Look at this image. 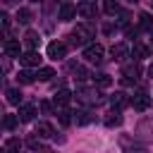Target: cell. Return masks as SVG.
Wrapping results in <instances>:
<instances>
[{"mask_svg":"<svg viewBox=\"0 0 153 153\" xmlns=\"http://www.w3.org/2000/svg\"><path fill=\"white\" fill-rule=\"evenodd\" d=\"M93 38H96V31H93V26L88 22L86 24H76L74 31H72V43L74 45H88Z\"/></svg>","mask_w":153,"mask_h":153,"instance_id":"obj_1","label":"cell"},{"mask_svg":"<svg viewBox=\"0 0 153 153\" xmlns=\"http://www.w3.org/2000/svg\"><path fill=\"white\" fill-rule=\"evenodd\" d=\"M103 55H105V50H103L100 43H88L84 48V60L91 62V65H100L103 62Z\"/></svg>","mask_w":153,"mask_h":153,"instance_id":"obj_2","label":"cell"},{"mask_svg":"<svg viewBox=\"0 0 153 153\" xmlns=\"http://www.w3.org/2000/svg\"><path fill=\"white\" fill-rule=\"evenodd\" d=\"M129 105H131L134 110L143 112V110H148V105H151V96H148L146 91H136V93L129 98Z\"/></svg>","mask_w":153,"mask_h":153,"instance_id":"obj_3","label":"cell"},{"mask_svg":"<svg viewBox=\"0 0 153 153\" xmlns=\"http://www.w3.org/2000/svg\"><path fill=\"white\" fill-rule=\"evenodd\" d=\"M76 14H81L84 19H96L98 7H96V2H93V0H81V2L76 5Z\"/></svg>","mask_w":153,"mask_h":153,"instance_id":"obj_4","label":"cell"},{"mask_svg":"<svg viewBox=\"0 0 153 153\" xmlns=\"http://www.w3.org/2000/svg\"><path fill=\"white\" fill-rule=\"evenodd\" d=\"M65 55H67V45H65L62 41L48 43V57H50V60H62Z\"/></svg>","mask_w":153,"mask_h":153,"instance_id":"obj_5","label":"cell"},{"mask_svg":"<svg viewBox=\"0 0 153 153\" xmlns=\"http://www.w3.org/2000/svg\"><path fill=\"white\" fill-rule=\"evenodd\" d=\"M74 17H76V5H72V2H62L60 10H57V19H60V22H72Z\"/></svg>","mask_w":153,"mask_h":153,"instance_id":"obj_6","label":"cell"},{"mask_svg":"<svg viewBox=\"0 0 153 153\" xmlns=\"http://www.w3.org/2000/svg\"><path fill=\"white\" fill-rule=\"evenodd\" d=\"M76 98L81 100V103H98L100 100V93L98 91H93V88H76Z\"/></svg>","mask_w":153,"mask_h":153,"instance_id":"obj_7","label":"cell"},{"mask_svg":"<svg viewBox=\"0 0 153 153\" xmlns=\"http://www.w3.org/2000/svg\"><path fill=\"white\" fill-rule=\"evenodd\" d=\"M19 62H22L24 67H38V65H41V55H38L36 50H26V53L19 55Z\"/></svg>","mask_w":153,"mask_h":153,"instance_id":"obj_8","label":"cell"},{"mask_svg":"<svg viewBox=\"0 0 153 153\" xmlns=\"http://www.w3.org/2000/svg\"><path fill=\"white\" fill-rule=\"evenodd\" d=\"M36 112H38V108L36 105H19V112H17V120L19 122H31L33 117H36Z\"/></svg>","mask_w":153,"mask_h":153,"instance_id":"obj_9","label":"cell"},{"mask_svg":"<svg viewBox=\"0 0 153 153\" xmlns=\"http://www.w3.org/2000/svg\"><path fill=\"white\" fill-rule=\"evenodd\" d=\"M110 55H112V60L122 62V60L129 55V45H127V43H112V48H110Z\"/></svg>","mask_w":153,"mask_h":153,"instance_id":"obj_10","label":"cell"},{"mask_svg":"<svg viewBox=\"0 0 153 153\" xmlns=\"http://www.w3.org/2000/svg\"><path fill=\"white\" fill-rule=\"evenodd\" d=\"M122 76H124V84L139 81V76H141V69H139V65H127V67L122 69Z\"/></svg>","mask_w":153,"mask_h":153,"instance_id":"obj_11","label":"cell"},{"mask_svg":"<svg viewBox=\"0 0 153 153\" xmlns=\"http://www.w3.org/2000/svg\"><path fill=\"white\" fill-rule=\"evenodd\" d=\"M5 53H7L10 57H19V55H22V43H19L17 38H7V41H5Z\"/></svg>","mask_w":153,"mask_h":153,"instance_id":"obj_12","label":"cell"},{"mask_svg":"<svg viewBox=\"0 0 153 153\" xmlns=\"http://www.w3.org/2000/svg\"><path fill=\"white\" fill-rule=\"evenodd\" d=\"M72 100V93L67 91V88H60L57 93H55V98H53V103H55V108L60 110V108H67V103Z\"/></svg>","mask_w":153,"mask_h":153,"instance_id":"obj_13","label":"cell"},{"mask_svg":"<svg viewBox=\"0 0 153 153\" xmlns=\"http://www.w3.org/2000/svg\"><path fill=\"white\" fill-rule=\"evenodd\" d=\"M33 134H36L38 139H50V136L55 134V129H53V124H50V122H38Z\"/></svg>","mask_w":153,"mask_h":153,"instance_id":"obj_14","label":"cell"},{"mask_svg":"<svg viewBox=\"0 0 153 153\" xmlns=\"http://www.w3.org/2000/svg\"><path fill=\"white\" fill-rule=\"evenodd\" d=\"M110 105H112V108H117V110H122V108H127V105H129V98H127V93H122V91H117L115 96H110Z\"/></svg>","mask_w":153,"mask_h":153,"instance_id":"obj_15","label":"cell"},{"mask_svg":"<svg viewBox=\"0 0 153 153\" xmlns=\"http://www.w3.org/2000/svg\"><path fill=\"white\" fill-rule=\"evenodd\" d=\"M38 43H41V38H38V33H36V31H29V33L24 36V45H26L29 50H36V48H38Z\"/></svg>","mask_w":153,"mask_h":153,"instance_id":"obj_16","label":"cell"},{"mask_svg":"<svg viewBox=\"0 0 153 153\" xmlns=\"http://www.w3.org/2000/svg\"><path fill=\"white\" fill-rule=\"evenodd\" d=\"M148 55H151V48L136 41V43H134V60H143V57H148Z\"/></svg>","mask_w":153,"mask_h":153,"instance_id":"obj_17","label":"cell"},{"mask_svg":"<svg viewBox=\"0 0 153 153\" xmlns=\"http://www.w3.org/2000/svg\"><path fill=\"white\" fill-rule=\"evenodd\" d=\"M33 76H36L38 81H50V79L55 76V69H53V67H38V72H36Z\"/></svg>","mask_w":153,"mask_h":153,"instance_id":"obj_18","label":"cell"},{"mask_svg":"<svg viewBox=\"0 0 153 153\" xmlns=\"http://www.w3.org/2000/svg\"><path fill=\"white\" fill-rule=\"evenodd\" d=\"M5 96H7V103H10V105H22V98H24V96H22L19 88H7Z\"/></svg>","mask_w":153,"mask_h":153,"instance_id":"obj_19","label":"cell"},{"mask_svg":"<svg viewBox=\"0 0 153 153\" xmlns=\"http://www.w3.org/2000/svg\"><path fill=\"white\" fill-rule=\"evenodd\" d=\"M74 115V122L76 124H88L91 120H93V115L88 112V110H76V112H72Z\"/></svg>","mask_w":153,"mask_h":153,"instance_id":"obj_20","label":"cell"},{"mask_svg":"<svg viewBox=\"0 0 153 153\" xmlns=\"http://www.w3.org/2000/svg\"><path fill=\"white\" fill-rule=\"evenodd\" d=\"M69 69H72V74H74V79H79V81H84L86 76H88V72L81 67V65H76V62H69Z\"/></svg>","mask_w":153,"mask_h":153,"instance_id":"obj_21","label":"cell"},{"mask_svg":"<svg viewBox=\"0 0 153 153\" xmlns=\"http://www.w3.org/2000/svg\"><path fill=\"white\" fill-rule=\"evenodd\" d=\"M57 122H60L62 127H67V124L72 122V110H67V108H60V110H57Z\"/></svg>","mask_w":153,"mask_h":153,"instance_id":"obj_22","label":"cell"},{"mask_svg":"<svg viewBox=\"0 0 153 153\" xmlns=\"http://www.w3.org/2000/svg\"><path fill=\"white\" fill-rule=\"evenodd\" d=\"M122 124V115H120V110H115V112H110L108 117H105V127H120Z\"/></svg>","mask_w":153,"mask_h":153,"instance_id":"obj_23","label":"cell"},{"mask_svg":"<svg viewBox=\"0 0 153 153\" xmlns=\"http://www.w3.org/2000/svg\"><path fill=\"white\" fill-rule=\"evenodd\" d=\"M139 26H141V29H146V31H148V29H153V19H151V14H148V12H141V14H139Z\"/></svg>","mask_w":153,"mask_h":153,"instance_id":"obj_24","label":"cell"},{"mask_svg":"<svg viewBox=\"0 0 153 153\" xmlns=\"http://www.w3.org/2000/svg\"><path fill=\"white\" fill-rule=\"evenodd\" d=\"M17 81H19V84H33V81H36V76H33L29 69H22V72L17 74Z\"/></svg>","mask_w":153,"mask_h":153,"instance_id":"obj_25","label":"cell"},{"mask_svg":"<svg viewBox=\"0 0 153 153\" xmlns=\"http://www.w3.org/2000/svg\"><path fill=\"white\" fill-rule=\"evenodd\" d=\"M93 84H96V86H100V88H105V86H110V84H112V79H110L108 74H96V76H93Z\"/></svg>","mask_w":153,"mask_h":153,"instance_id":"obj_26","label":"cell"},{"mask_svg":"<svg viewBox=\"0 0 153 153\" xmlns=\"http://www.w3.org/2000/svg\"><path fill=\"white\" fill-rule=\"evenodd\" d=\"M17 22H19V24H29V22H31V10L22 7V10L17 12Z\"/></svg>","mask_w":153,"mask_h":153,"instance_id":"obj_27","label":"cell"},{"mask_svg":"<svg viewBox=\"0 0 153 153\" xmlns=\"http://www.w3.org/2000/svg\"><path fill=\"white\" fill-rule=\"evenodd\" d=\"M17 122H19L17 115H2V127H5V129H14Z\"/></svg>","mask_w":153,"mask_h":153,"instance_id":"obj_28","label":"cell"},{"mask_svg":"<svg viewBox=\"0 0 153 153\" xmlns=\"http://www.w3.org/2000/svg\"><path fill=\"white\" fill-rule=\"evenodd\" d=\"M19 146H22V143H19V139H10V141H7V146H5V153H17V151H19Z\"/></svg>","mask_w":153,"mask_h":153,"instance_id":"obj_29","label":"cell"},{"mask_svg":"<svg viewBox=\"0 0 153 153\" xmlns=\"http://www.w3.org/2000/svg\"><path fill=\"white\" fill-rule=\"evenodd\" d=\"M105 12H108V14H117V12H120V5L112 2V0H108V2H105Z\"/></svg>","mask_w":153,"mask_h":153,"instance_id":"obj_30","label":"cell"},{"mask_svg":"<svg viewBox=\"0 0 153 153\" xmlns=\"http://www.w3.org/2000/svg\"><path fill=\"white\" fill-rule=\"evenodd\" d=\"M10 26V14L7 12H0V31H5Z\"/></svg>","mask_w":153,"mask_h":153,"instance_id":"obj_31","label":"cell"},{"mask_svg":"<svg viewBox=\"0 0 153 153\" xmlns=\"http://www.w3.org/2000/svg\"><path fill=\"white\" fill-rule=\"evenodd\" d=\"M26 143H29V148H33V151H38V148H41V139H38V136H31Z\"/></svg>","mask_w":153,"mask_h":153,"instance_id":"obj_32","label":"cell"},{"mask_svg":"<svg viewBox=\"0 0 153 153\" xmlns=\"http://www.w3.org/2000/svg\"><path fill=\"white\" fill-rule=\"evenodd\" d=\"M10 69V57H0V74H5Z\"/></svg>","mask_w":153,"mask_h":153,"instance_id":"obj_33","label":"cell"},{"mask_svg":"<svg viewBox=\"0 0 153 153\" xmlns=\"http://www.w3.org/2000/svg\"><path fill=\"white\" fill-rule=\"evenodd\" d=\"M41 110H43L45 115H50V112H53V103H48V100H41Z\"/></svg>","mask_w":153,"mask_h":153,"instance_id":"obj_34","label":"cell"},{"mask_svg":"<svg viewBox=\"0 0 153 153\" xmlns=\"http://www.w3.org/2000/svg\"><path fill=\"white\" fill-rule=\"evenodd\" d=\"M129 153H146L143 148H129Z\"/></svg>","mask_w":153,"mask_h":153,"instance_id":"obj_35","label":"cell"},{"mask_svg":"<svg viewBox=\"0 0 153 153\" xmlns=\"http://www.w3.org/2000/svg\"><path fill=\"white\" fill-rule=\"evenodd\" d=\"M5 2H7V5H17L19 0H5Z\"/></svg>","mask_w":153,"mask_h":153,"instance_id":"obj_36","label":"cell"},{"mask_svg":"<svg viewBox=\"0 0 153 153\" xmlns=\"http://www.w3.org/2000/svg\"><path fill=\"white\" fill-rule=\"evenodd\" d=\"M148 76H151V79H153V65H151V67H148Z\"/></svg>","mask_w":153,"mask_h":153,"instance_id":"obj_37","label":"cell"},{"mask_svg":"<svg viewBox=\"0 0 153 153\" xmlns=\"http://www.w3.org/2000/svg\"><path fill=\"white\" fill-rule=\"evenodd\" d=\"M31 2H43V0H31Z\"/></svg>","mask_w":153,"mask_h":153,"instance_id":"obj_38","label":"cell"},{"mask_svg":"<svg viewBox=\"0 0 153 153\" xmlns=\"http://www.w3.org/2000/svg\"><path fill=\"white\" fill-rule=\"evenodd\" d=\"M0 153H5V148H0Z\"/></svg>","mask_w":153,"mask_h":153,"instance_id":"obj_39","label":"cell"},{"mask_svg":"<svg viewBox=\"0 0 153 153\" xmlns=\"http://www.w3.org/2000/svg\"><path fill=\"white\" fill-rule=\"evenodd\" d=\"M0 115H2V108H0Z\"/></svg>","mask_w":153,"mask_h":153,"instance_id":"obj_40","label":"cell"}]
</instances>
